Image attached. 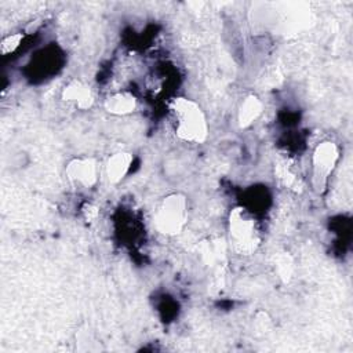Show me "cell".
<instances>
[{"instance_id":"1","label":"cell","mask_w":353,"mask_h":353,"mask_svg":"<svg viewBox=\"0 0 353 353\" xmlns=\"http://www.w3.org/2000/svg\"><path fill=\"white\" fill-rule=\"evenodd\" d=\"M171 114L175 134L188 142H203L208 134V125L201 108L188 99L175 98L171 103Z\"/></svg>"},{"instance_id":"2","label":"cell","mask_w":353,"mask_h":353,"mask_svg":"<svg viewBox=\"0 0 353 353\" xmlns=\"http://www.w3.org/2000/svg\"><path fill=\"white\" fill-rule=\"evenodd\" d=\"M154 226L164 234L179 233L188 221V201L181 193H172L161 199L154 211Z\"/></svg>"},{"instance_id":"3","label":"cell","mask_w":353,"mask_h":353,"mask_svg":"<svg viewBox=\"0 0 353 353\" xmlns=\"http://www.w3.org/2000/svg\"><path fill=\"white\" fill-rule=\"evenodd\" d=\"M229 232L232 241L241 254L252 252L258 243V229L252 215L244 208H234L229 215Z\"/></svg>"},{"instance_id":"4","label":"cell","mask_w":353,"mask_h":353,"mask_svg":"<svg viewBox=\"0 0 353 353\" xmlns=\"http://www.w3.org/2000/svg\"><path fill=\"white\" fill-rule=\"evenodd\" d=\"M339 159L338 146L331 141L321 142L313 152V185L317 190H323L325 182L335 168Z\"/></svg>"},{"instance_id":"5","label":"cell","mask_w":353,"mask_h":353,"mask_svg":"<svg viewBox=\"0 0 353 353\" xmlns=\"http://www.w3.org/2000/svg\"><path fill=\"white\" fill-rule=\"evenodd\" d=\"M68 179L81 188H91L99 178L98 163L91 157H76L66 164Z\"/></svg>"},{"instance_id":"6","label":"cell","mask_w":353,"mask_h":353,"mask_svg":"<svg viewBox=\"0 0 353 353\" xmlns=\"http://www.w3.org/2000/svg\"><path fill=\"white\" fill-rule=\"evenodd\" d=\"M62 99L81 110L91 108L94 102L91 90L79 80H72L65 85L62 90Z\"/></svg>"},{"instance_id":"7","label":"cell","mask_w":353,"mask_h":353,"mask_svg":"<svg viewBox=\"0 0 353 353\" xmlns=\"http://www.w3.org/2000/svg\"><path fill=\"white\" fill-rule=\"evenodd\" d=\"M132 164V156L131 153L127 152H117L114 154H112L105 165V171H106V176L109 179V182L112 183H117L120 182L130 171Z\"/></svg>"},{"instance_id":"8","label":"cell","mask_w":353,"mask_h":353,"mask_svg":"<svg viewBox=\"0 0 353 353\" xmlns=\"http://www.w3.org/2000/svg\"><path fill=\"white\" fill-rule=\"evenodd\" d=\"M137 108V98L130 91H119L105 99V109L110 114L124 116L134 112Z\"/></svg>"},{"instance_id":"9","label":"cell","mask_w":353,"mask_h":353,"mask_svg":"<svg viewBox=\"0 0 353 353\" xmlns=\"http://www.w3.org/2000/svg\"><path fill=\"white\" fill-rule=\"evenodd\" d=\"M263 105L262 101L255 95H248L240 105L237 120L240 127H248L251 125L262 113Z\"/></svg>"},{"instance_id":"10","label":"cell","mask_w":353,"mask_h":353,"mask_svg":"<svg viewBox=\"0 0 353 353\" xmlns=\"http://www.w3.org/2000/svg\"><path fill=\"white\" fill-rule=\"evenodd\" d=\"M276 176L280 179V182L285 188L295 189L299 185L298 175L290 168V165L287 163H279L276 165Z\"/></svg>"},{"instance_id":"11","label":"cell","mask_w":353,"mask_h":353,"mask_svg":"<svg viewBox=\"0 0 353 353\" xmlns=\"http://www.w3.org/2000/svg\"><path fill=\"white\" fill-rule=\"evenodd\" d=\"M292 259L287 254H283L277 258V272L281 279L288 280L292 274Z\"/></svg>"},{"instance_id":"12","label":"cell","mask_w":353,"mask_h":353,"mask_svg":"<svg viewBox=\"0 0 353 353\" xmlns=\"http://www.w3.org/2000/svg\"><path fill=\"white\" fill-rule=\"evenodd\" d=\"M21 40H22L21 33L11 34V36H7L6 39H3V41H1V54L6 55V54L12 52L15 48H18Z\"/></svg>"}]
</instances>
